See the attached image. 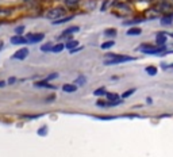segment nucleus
Listing matches in <instances>:
<instances>
[{"mask_svg":"<svg viewBox=\"0 0 173 157\" xmlns=\"http://www.w3.org/2000/svg\"><path fill=\"white\" fill-rule=\"evenodd\" d=\"M134 92H135V90H134V88H133V90H130V91H126V92H124L122 96H123V98H127V96L133 95V93H134Z\"/></svg>","mask_w":173,"mask_h":157,"instance_id":"obj_26","label":"nucleus"},{"mask_svg":"<svg viewBox=\"0 0 173 157\" xmlns=\"http://www.w3.org/2000/svg\"><path fill=\"white\" fill-rule=\"evenodd\" d=\"M14 83H15V77H10L8 84H14Z\"/></svg>","mask_w":173,"mask_h":157,"instance_id":"obj_29","label":"nucleus"},{"mask_svg":"<svg viewBox=\"0 0 173 157\" xmlns=\"http://www.w3.org/2000/svg\"><path fill=\"white\" fill-rule=\"evenodd\" d=\"M45 38L43 34H41V33H37V34H29L27 35V42H31V44H37V42H41L42 39Z\"/></svg>","mask_w":173,"mask_h":157,"instance_id":"obj_5","label":"nucleus"},{"mask_svg":"<svg viewBox=\"0 0 173 157\" xmlns=\"http://www.w3.org/2000/svg\"><path fill=\"white\" fill-rule=\"evenodd\" d=\"M35 85H37V87H41V88H53V85L47 84L46 81H37Z\"/></svg>","mask_w":173,"mask_h":157,"instance_id":"obj_19","label":"nucleus"},{"mask_svg":"<svg viewBox=\"0 0 173 157\" xmlns=\"http://www.w3.org/2000/svg\"><path fill=\"white\" fill-rule=\"evenodd\" d=\"M77 31H79V27L72 26V27H69V29H66L64 31V37H65V35H69V34H73V33H77Z\"/></svg>","mask_w":173,"mask_h":157,"instance_id":"obj_13","label":"nucleus"},{"mask_svg":"<svg viewBox=\"0 0 173 157\" xmlns=\"http://www.w3.org/2000/svg\"><path fill=\"white\" fill-rule=\"evenodd\" d=\"M58 77V73H52V75H49L46 77V81H50V80H53V78H57Z\"/></svg>","mask_w":173,"mask_h":157,"instance_id":"obj_25","label":"nucleus"},{"mask_svg":"<svg viewBox=\"0 0 173 157\" xmlns=\"http://www.w3.org/2000/svg\"><path fill=\"white\" fill-rule=\"evenodd\" d=\"M145 70H146V73H147V75H150V76L157 75V68H155V67H147Z\"/></svg>","mask_w":173,"mask_h":157,"instance_id":"obj_17","label":"nucleus"},{"mask_svg":"<svg viewBox=\"0 0 173 157\" xmlns=\"http://www.w3.org/2000/svg\"><path fill=\"white\" fill-rule=\"evenodd\" d=\"M172 19H173V14H170L169 16H164L161 19V24L162 26H170L172 24Z\"/></svg>","mask_w":173,"mask_h":157,"instance_id":"obj_8","label":"nucleus"},{"mask_svg":"<svg viewBox=\"0 0 173 157\" xmlns=\"http://www.w3.org/2000/svg\"><path fill=\"white\" fill-rule=\"evenodd\" d=\"M168 68H173V64H170V65H169V67H168Z\"/></svg>","mask_w":173,"mask_h":157,"instance_id":"obj_32","label":"nucleus"},{"mask_svg":"<svg viewBox=\"0 0 173 157\" xmlns=\"http://www.w3.org/2000/svg\"><path fill=\"white\" fill-rule=\"evenodd\" d=\"M95 95L96 96H102V95H106V90H104V88H99V90H96L95 91Z\"/></svg>","mask_w":173,"mask_h":157,"instance_id":"obj_22","label":"nucleus"},{"mask_svg":"<svg viewBox=\"0 0 173 157\" xmlns=\"http://www.w3.org/2000/svg\"><path fill=\"white\" fill-rule=\"evenodd\" d=\"M65 1H66V4H68V6L74 7V6H76V4L80 1V0H65Z\"/></svg>","mask_w":173,"mask_h":157,"instance_id":"obj_23","label":"nucleus"},{"mask_svg":"<svg viewBox=\"0 0 173 157\" xmlns=\"http://www.w3.org/2000/svg\"><path fill=\"white\" fill-rule=\"evenodd\" d=\"M4 85V81H0V87H3Z\"/></svg>","mask_w":173,"mask_h":157,"instance_id":"obj_30","label":"nucleus"},{"mask_svg":"<svg viewBox=\"0 0 173 157\" xmlns=\"http://www.w3.org/2000/svg\"><path fill=\"white\" fill-rule=\"evenodd\" d=\"M157 10H158V11H165V12H168L169 10H172V6H170V4H168V3H162V4H160V6L157 7Z\"/></svg>","mask_w":173,"mask_h":157,"instance_id":"obj_11","label":"nucleus"},{"mask_svg":"<svg viewBox=\"0 0 173 157\" xmlns=\"http://www.w3.org/2000/svg\"><path fill=\"white\" fill-rule=\"evenodd\" d=\"M104 34H106L107 37H115V35H116V30L115 29H107L106 31H104Z\"/></svg>","mask_w":173,"mask_h":157,"instance_id":"obj_20","label":"nucleus"},{"mask_svg":"<svg viewBox=\"0 0 173 157\" xmlns=\"http://www.w3.org/2000/svg\"><path fill=\"white\" fill-rule=\"evenodd\" d=\"M172 37H173V34H172Z\"/></svg>","mask_w":173,"mask_h":157,"instance_id":"obj_33","label":"nucleus"},{"mask_svg":"<svg viewBox=\"0 0 173 157\" xmlns=\"http://www.w3.org/2000/svg\"><path fill=\"white\" fill-rule=\"evenodd\" d=\"M46 130H47L46 127H45V129H39L38 134H39V136H45V134H46Z\"/></svg>","mask_w":173,"mask_h":157,"instance_id":"obj_28","label":"nucleus"},{"mask_svg":"<svg viewBox=\"0 0 173 157\" xmlns=\"http://www.w3.org/2000/svg\"><path fill=\"white\" fill-rule=\"evenodd\" d=\"M64 47H65L64 44L54 45V46H53V50H52V52H53V53H60V52H62V50H64Z\"/></svg>","mask_w":173,"mask_h":157,"instance_id":"obj_15","label":"nucleus"},{"mask_svg":"<svg viewBox=\"0 0 173 157\" xmlns=\"http://www.w3.org/2000/svg\"><path fill=\"white\" fill-rule=\"evenodd\" d=\"M73 16H64L61 18V19H57V21H53V24H60V23H66V22H69Z\"/></svg>","mask_w":173,"mask_h":157,"instance_id":"obj_12","label":"nucleus"},{"mask_svg":"<svg viewBox=\"0 0 173 157\" xmlns=\"http://www.w3.org/2000/svg\"><path fill=\"white\" fill-rule=\"evenodd\" d=\"M142 33V30L139 29V27H131V29L127 30V35H130V37H137V35H139Z\"/></svg>","mask_w":173,"mask_h":157,"instance_id":"obj_7","label":"nucleus"},{"mask_svg":"<svg viewBox=\"0 0 173 157\" xmlns=\"http://www.w3.org/2000/svg\"><path fill=\"white\" fill-rule=\"evenodd\" d=\"M108 57L107 60H104L106 65H112V64H120V62H126V61H133L134 57H129V56H116V54H108L106 56Z\"/></svg>","mask_w":173,"mask_h":157,"instance_id":"obj_1","label":"nucleus"},{"mask_svg":"<svg viewBox=\"0 0 173 157\" xmlns=\"http://www.w3.org/2000/svg\"><path fill=\"white\" fill-rule=\"evenodd\" d=\"M53 44H45L43 46H41V50L42 52H52L53 50Z\"/></svg>","mask_w":173,"mask_h":157,"instance_id":"obj_18","label":"nucleus"},{"mask_svg":"<svg viewBox=\"0 0 173 157\" xmlns=\"http://www.w3.org/2000/svg\"><path fill=\"white\" fill-rule=\"evenodd\" d=\"M139 52L146 53V54H161V53L165 52V46L162 45H158V46H152V45H142L139 47Z\"/></svg>","mask_w":173,"mask_h":157,"instance_id":"obj_2","label":"nucleus"},{"mask_svg":"<svg viewBox=\"0 0 173 157\" xmlns=\"http://www.w3.org/2000/svg\"><path fill=\"white\" fill-rule=\"evenodd\" d=\"M26 42H27V39L23 38L22 35H14V37L11 38V44H14V45H23V44H26Z\"/></svg>","mask_w":173,"mask_h":157,"instance_id":"obj_6","label":"nucleus"},{"mask_svg":"<svg viewBox=\"0 0 173 157\" xmlns=\"http://www.w3.org/2000/svg\"><path fill=\"white\" fill-rule=\"evenodd\" d=\"M62 90L65 91V92H74V91H77V85L74 84H64V87H62Z\"/></svg>","mask_w":173,"mask_h":157,"instance_id":"obj_10","label":"nucleus"},{"mask_svg":"<svg viewBox=\"0 0 173 157\" xmlns=\"http://www.w3.org/2000/svg\"><path fill=\"white\" fill-rule=\"evenodd\" d=\"M24 31V26H19L15 29V33H16V35H22V33Z\"/></svg>","mask_w":173,"mask_h":157,"instance_id":"obj_24","label":"nucleus"},{"mask_svg":"<svg viewBox=\"0 0 173 157\" xmlns=\"http://www.w3.org/2000/svg\"><path fill=\"white\" fill-rule=\"evenodd\" d=\"M155 42H157V45H164L165 42H166V35L165 34H157V37H155Z\"/></svg>","mask_w":173,"mask_h":157,"instance_id":"obj_9","label":"nucleus"},{"mask_svg":"<svg viewBox=\"0 0 173 157\" xmlns=\"http://www.w3.org/2000/svg\"><path fill=\"white\" fill-rule=\"evenodd\" d=\"M107 99L110 102H116V100H119V95H116V93H107Z\"/></svg>","mask_w":173,"mask_h":157,"instance_id":"obj_16","label":"nucleus"},{"mask_svg":"<svg viewBox=\"0 0 173 157\" xmlns=\"http://www.w3.org/2000/svg\"><path fill=\"white\" fill-rule=\"evenodd\" d=\"M85 81H87V80H85L84 77H79V78H77V83H79L80 85H82V84H84Z\"/></svg>","mask_w":173,"mask_h":157,"instance_id":"obj_27","label":"nucleus"},{"mask_svg":"<svg viewBox=\"0 0 173 157\" xmlns=\"http://www.w3.org/2000/svg\"><path fill=\"white\" fill-rule=\"evenodd\" d=\"M76 46H79V42H77V41H69L66 45H65V47H66V49H69V50L76 49Z\"/></svg>","mask_w":173,"mask_h":157,"instance_id":"obj_14","label":"nucleus"},{"mask_svg":"<svg viewBox=\"0 0 173 157\" xmlns=\"http://www.w3.org/2000/svg\"><path fill=\"white\" fill-rule=\"evenodd\" d=\"M27 56H29V49H27V47H22V49L16 50V52L14 53L12 58H14V60H24Z\"/></svg>","mask_w":173,"mask_h":157,"instance_id":"obj_4","label":"nucleus"},{"mask_svg":"<svg viewBox=\"0 0 173 157\" xmlns=\"http://www.w3.org/2000/svg\"><path fill=\"white\" fill-rule=\"evenodd\" d=\"M114 41H108V42H104V44L102 45V49H110V47L114 46Z\"/></svg>","mask_w":173,"mask_h":157,"instance_id":"obj_21","label":"nucleus"},{"mask_svg":"<svg viewBox=\"0 0 173 157\" xmlns=\"http://www.w3.org/2000/svg\"><path fill=\"white\" fill-rule=\"evenodd\" d=\"M1 47H3V42L0 41V49H1Z\"/></svg>","mask_w":173,"mask_h":157,"instance_id":"obj_31","label":"nucleus"},{"mask_svg":"<svg viewBox=\"0 0 173 157\" xmlns=\"http://www.w3.org/2000/svg\"><path fill=\"white\" fill-rule=\"evenodd\" d=\"M62 15H65V10L62 8V7H56V8H52L47 11L46 16L49 18V19H53V21H57L60 16H62Z\"/></svg>","mask_w":173,"mask_h":157,"instance_id":"obj_3","label":"nucleus"}]
</instances>
